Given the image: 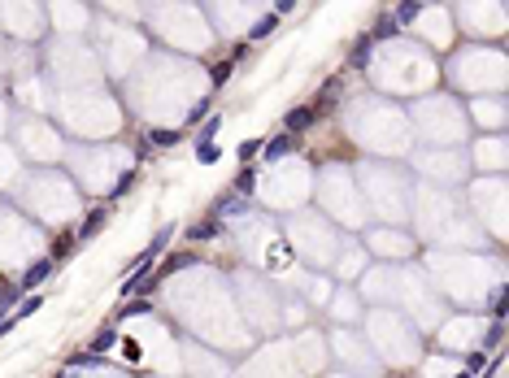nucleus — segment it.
Segmentation results:
<instances>
[{"label":"nucleus","instance_id":"nucleus-3","mask_svg":"<svg viewBox=\"0 0 509 378\" xmlns=\"http://www.w3.org/2000/svg\"><path fill=\"white\" fill-rule=\"evenodd\" d=\"M53 270H57V266H53L48 257H44V261H35L31 270H22V278H18V291H35V287H40V283H44V278L53 274Z\"/></svg>","mask_w":509,"mask_h":378},{"label":"nucleus","instance_id":"nucleus-12","mask_svg":"<svg viewBox=\"0 0 509 378\" xmlns=\"http://www.w3.org/2000/svg\"><path fill=\"white\" fill-rule=\"evenodd\" d=\"M140 313H149V300H122L118 309V318H140Z\"/></svg>","mask_w":509,"mask_h":378},{"label":"nucleus","instance_id":"nucleus-17","mask_svg":"<svg viewBox=\"0 0 509 378\" xmlns=\"http://www.w3.org/2000/svg\"><path fill=\"white\" fill-rule=\"evenodd\" d=\"M131 187H135V170H131V174H122V178H118V183H113V187H109V196H126Z\"/></svg>","mask_w":509,"mask_h":378},{"label":"nucleus","instance_id":"nucleus-5","mask_svg":"<svg viewBox=\"0 0 509 378\" xmlns=\"http://www.w3.org/2000/svg\"><path fill=\"white\" fill-rule=\"evenodd\" d=\"M287 153H292V135H274V139L261 144V157H266V161H283Z\"/></svg>","mask_w":509,"mask_h":378},{"label":"nucleus","instance_id":"nucleus-19","mask_svg":"<svg viewBox=\"0 0 509 378\" xmlns=\"http://www.w3.org/2000/svg\"><path fill=\"white\" fill-rule=\"evenodd\" d=\"M192 261H196V252H178L174 261H166V274H174V270H187Z\"/></svg>","mask_w":509,"mask_h":378},{"label":"nucleus","instance_id":"nucleus-8","mask_svg":"<svg viewBox=\"0 0 509 378\" xmlns=\"http://www.w3.org/2000/svg\"><path fill=\"white\" fill-rule=\"evenodd\" d=\"M40 304H44V295H26V300H18V309H13V322H26Z\"/></svg>","mask_w":509,"mask_h":378},{"label":"nucleus","instance_id":"nucleus-24","mask_svg":"<svg viewBox=\"0 0 509 378\" xmlns=\"http://www.w3.org/2000/svg\"><path fill=\"white\" fill-rule=\"evenodd\" d=\"M366 61H370V40H361L357 53H353V65H366Z\"/></svg>","mask_w":509,"mask_h":378},{"label":"nucleus","instance_id":"nucleus-15","mask_svg":"<svg viewBox=\"0 0 509 378\" xmlns=\"http://www.w3.org/2000/svg\"><path fill=\"white\" fill-rule=\"evenodd\" d=\"M170 235H174V226H161V231H157V235H153V243H149V252H153V257H157V252H161V248H166V239H170Z\"/></svg>","mask_w":509,"mask_h":378},{"label":"nucleus","instance_id":"nucleus-6","mask_svg":"<svg viewBox=\"0 0 509 378\" xmlns=\"http://www.w3.org/2000/svg\"><path fill=\"white\" fill-rule=\"evenodd\" d=\"M105 218H109L105 209H92L87 218H83V226H78V231H74V239H78V243H83V239H92V235H96V231H101V226H105Z\"/></svg>","mask_w":509,"mask_h":378},{"label":"nucleus","instance_id":"nucleus-16","mask_svg":"<svg viewBox=\"0 0 509 378\" xmlns=\"http://www.w3.org/2000/svg\"><path fill=\"white\" fill-rule=\"evenodd\" d=\"M501 339H505V322L497 318V322H492V331H487V339H483V348H497Z\"/></svg>","mask_w":509,"mask_h":378},{"label":"nucleus","instance_id":"nucleus-26","mask_svg":"<svg viewBox=\"0 0 509 378\" xmlns=\"http://www.w3.org/2000/svg\"><path fill=\"white\" fill-rule=\"evenodd\" d=\"M457 378H470V374H466V370H462V374H457Z\"/></svg>","mask_w":509,"mask_h":378},{"label":"nucleus","instance_id":"nucleus-9","mask_svg":"<svg viewBox=\"0 0 509 378\" xmlns=\"http://www.w3.org/2000/svg\"><path fill=\"white\" fill-rule=\"evenodd\" d=\"M253 183H257V174H253V170H244L235 183H231V191L240 196V200H249V196H253Z\"/></svg>","mask_w":509,"mask_h":378},{"label":"nucleus","instance_id":"nucleus-25","mask_svg":"<svg viewBox=\"0 0 509 378\" xmlns=\"http://www.w3.org/2000/svg\"><path fill=\"white\" fill-rule=\"evenodd\" d=\"M9 304H18V287H5V291H0V313H5Z\"/></svg>","mask_w":509,"mask_h":378},{"label":"nucleus","instance_id":"nucleus-11","mask_svg":"<svg viewBox=\"0 0 509 378\" xmlns=\"http://www.w3.org/2000/svg\"><path fill=\"white\" fill-rule=\"evenodd\" d=\"M218 157H222V148H218V144H196V161H201V166H213Z\"/></svg>","mask_w":509,"mask_h":378},{"label":"nucleus","instance_id":"nucleus-7","mask_svg":"<svg viewBox=\"0 0 509 378\" xmlns=\"http://www.w3.org/2000/svg\"><path fill=\"white\" fill-rule=\"evenodd\" d=\"M149 148H174L178 144V130H166V126H157V130H149Z\"/></svg>","mask_w":509,"mask_h":378},{"label":"nucleus","instance_id":"nucleus-4","mask_svg":"<svg viewBox=\"0 0 509 378\" xmlns=\"http://www.w3.org/2000/svg\"><path fill=\"white\" fill-rule=\"evenodd\" d=\"M226 231V226H222V218H213V213H209V218L205 222H196V226H187V239H196V243H201V239H218Z\"/></svg>","mask_w":509,"mask_h":378},{"label":"nucleus","instance_id":"nucleus-10","mask_svg":"<svg viewBox=\"0 0 509 378\" xmlns=\"http://www.w3.org/2000/svg\"><path fill=\"white\" fill-rule=\"evenodd\" d=\"M113 343H118V331H113V326H105V331L92 339V352H109Z\"/></svg>","mask_w":509,"mask_h":378},{"label":"nucleus","instance_id":"nucleus-2","mask_svg":"<svg viewBox=\"0 0 509 378\" xmlns=\"http://www.w3.org/2000/svg\"><path fill=\"white\" fill-rule=\"evenodd\" d=\"M318 122V105H297L283 113V135H297V130H309Z\"/></svg>","mask_w":509,"mask_h":378},{"label":"nucleus","instance_id":"nucleus-18","mask_svg":"<svg viewBox=\"0 0 509 378\" xmlns=\"http://www.w3.org/2000/svg\"><path fill=\"white\" fill-rule=\"evenodd\" d=\"M257 153H261V139H244V144H240V153H235V157H240V161H253Z\"/></svg>","mask_w":509,"mask_h":378},{"label":"nucleus","instance_id":"nucleus-23","mask_svg":"<svg viewBox=\"0 0 509 378\" xmlns=\"http://www.w3.org/2000/svg\"><path fill=\"white\" fill-rule=\"evenodd\" d=\"M205 109H209V101H201V105H192L183 122H187V126H196V122H201V118H205Z\"/></svg>","mask_w":509,"mask_h":378},{"label":"nucleus","instance_id":"nucleus-21","mask_svg":"<svg viewBox=\"0 0 509 378\" xmlns=\"http://www.w3.org/2000/svg\"><path fill=\"white\" fill-rule=\"evenodd\" d=\"M418 13H426V5H401V9H397V18H401V22H414Z\"/></svg>","mask_w":509,"mask_h":378},{"label":"nucleus","instance_id":"nucleus-22","mask_svg":"<svg viewBox=\"0 0 509 378\" xmlns=\"http://www.w3.org/2000/svg\"><path fill=\"white\" fill-rule=\"evenodd\" d=\"M231 65H235V61H222V65H218V70H213V87H222V83H226V78H231Z\"/></svg>","mask_w":509,"mask_h":378},{"label":"nucleus","instance_id":"nucleus-13","mask_svg":"<svg viewBox=\"0 0 509 378\" xmlns=\"http://www.w3.org/2000/svg\"><path fill=\"white\" fill-rule=\"evenodd\" d=\"M479 370H487V356H483V348H474V352L466 356V374L474 378V374H479Z\"/></svg>","mask_w":509,"mask_h":378},{"label":"nucleus","instance_id":"nucleus-1","mask_svg":"<svg viewBox=\"0 0 509 378\" xmlns=\"http://www.w3.org/2000/svg\"><path fill=\"white\" fill-rule=\"evenodd\" d=\"M149 274H153V252L144 248V257L135 261V270H131V274L122 278L118 295H122V300H131V295H144V283H149Z\"/></svg>","mask_w":509,"mask_h":378},{"label":"nucleus","instance_id":"nucleus-20","mask_svg":"<svg viewBox=\"0 0 509 378\" xmlns=\"http://www.w3.org/2000/svg\"><path fill=\"white\" fill-rule=\"evenodd\" d=\"M218 126H222V118H209V122L201 126V139H196V144H213V135H218Z\"/></svg>","mask_w":509,"mask_h":378},{"label":"nucleus","instance_id":"nucleus-14","mask_svg":"<svg viewBox=\"0 0 509 378\" xmlns=\"http://www.w3.org/2000/svg\"><path fill=\"white\" fill-rule=\"evenodd\" d=\"M278 26V18H274V13H266V18H257L253 22V40H261V35H270V31Z\"/></svg>","mask_w":509,"mask_h":378}]
</instances>
